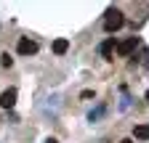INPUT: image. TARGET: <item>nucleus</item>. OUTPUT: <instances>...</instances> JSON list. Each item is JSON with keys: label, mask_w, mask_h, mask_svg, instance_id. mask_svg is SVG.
I'll return each instance as SVG.
<instances>
[{"label": "nucleus", "mask_w": 149, "mask_h": 143, "mask_svg": "<svg viewBox=\"0 0 149 143\" xmlns=\"http://www.w3.org/2000/svg\"><path fill=\"white\" fill-rule=\"evenodd\" d=\"M101 114H104V106H99L96 111H91V114H88V119H91V122H96V119H99Z\"/></svg>", "instance_id": "1a4fd4ad"}, {"label": "nucleus", "mask_w": 149, "mask_h": 143, "mask_svg": "<svg viewBox=\"0 0 149 143\" xmlns=\"http://www.w3.org/2000/svg\"><path fill=\"white\" fill-rule=\"evenodd\" d=\"M45 143H59V140H56V138H48V140H45Z\"/></svg>", "instance_id": "9d476101"}, {"label": "nucleus", "mask_w": 149, "mask_h": 143, "mask_svg": "<svg viewBox=\"0 0 149 143\" xmlns=\"http://www.w3.org/2000/svg\"><path fill=\"white\" fill-rule=\"evenodd\" d=\"M115 48H117V43H115V37H107L101 45H99V53H101V58H112V56H115Z\"/></svg>", "instance_id": "39448f33"}, {"label": "nucleus", "mask_w": 149, "mask_h": 143, "mask_svg": "<svg viewBox=\"0 0 149 143\" xmlns=\"http://www.w3.org/2000/svg\"><path fill=\"white\" fill-rule=\"evenodd\" d=\"M133 138L136 140H149V124H136L133 127Z\"/></svg>", "instance_id": "0eeeda50"}, {"label": "nucleus", "mask_w": 149, "mask_h": 143, "mask_svg": "<svg viewBox=\"0 0 149 143\" xmlns=\"http://www.w3.org/2000/svg\"><path fill=\"white\" fill-rule=\"evenodd\" d=\"M120 143H133V140H130V138H125V140H120Z\"/></svg>", "instance_id": "9b49d317"}, {"label": "nucleus", "mask_w": 149, "mask_h": 143, "mask_svg": "<svg viewBox=\"0 0 149 143\" xmlns=\"http://www.w3.org/2000/svg\"><path fill=\"white\" fill-rule=\"evenodd\" d=\"M67 50H69V40H67V37L53 40V53H56V56H64Z\"/></svg>", "instance_id": "423d86ee"}, {"label": "nucleus", "mask_w": 149, "mask_h": 143, "mask_svg": "<svg viewBox=\"0 0 149 143\" xmlns=\"http://www.w3.org/2000/svg\"><path fill=\"white\" fill-rule=\"evenodd\" d=\"M16 87H8V90H3L0 93V106H3V109H13L16 106Z\"/></svg>", "instance_id": "7ed1b4c3"}, {"label": "nucleus", "mask_w": 149, "mask_h": 143, "mask_svg": "<svg viewBox=\"0 0 149 143\" xmlns=\"http://www.w3.org/2000/svg\"><path fill=\"white\" fill-rule=\"evenodd\" d=\"M0 64H3L6 69H11V66H13V58L8 56V53H3V56H0Z\"/></svg>", "instance_id": "6e6552de"}, {"label": "nucleus", "mask_w": 149, "mask_h": 143, "mask_svg": "<svg viewBox=\"0 0 149 143\" xmlns=\"http://www.w3.org/2000/svg\"><path fill=\"white\" fill-rule=\"evenodd\" d=\"M144 98H146V103H149V90H146V96H144Z\"/></svg>", "instance_id": "f8f14e48"}, {"label": "nucleus", "mask_w": 149, "mask_h": 143, "mask_svg": "<svg viewBox=\"0 0 149 143\" xmlns=\"http://www.w3.org/2000/svg\"><path fill=\"white\" fill-rule=\"evenodd\" d=\"M123 24H125L123 11H120V8H109V11H107V19H104V29L112 34V32H117Z\"/></svg>", "instance_id": "f257e3e1"}, {"label": "nucleus", "mask_w": 149, "mask_h": 143, "mask_svg": "<svg viewBox=\"0 0 149 143\" xmlns=\"http://www.w3.org/2000/svg\"><path fill=\"white\" fill-rule=\"evenodd\" d=\"M16 50L22 53V56H32V53H37V43L29 40V37H22V40H19V45H16Z\"/></svg>", "instance_id": "20e7f679"}, {"label": "nucleus", "mask_w": 149, "mask_h": 143, "mask_svg": "<svg viewBox=\"0 0 149 143\" xmlns=\"http://www.w3.org/2000/svg\"><path fill=\"white\" fill-rule=\"evenodd\" d=\"M139 48V37H128V40H123V43H117V56H130V53H133Z\"/></svg>", "instance_id": "f03ea898"}]
</instances>
